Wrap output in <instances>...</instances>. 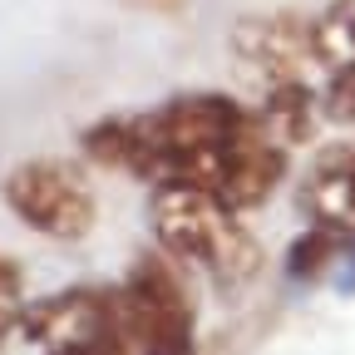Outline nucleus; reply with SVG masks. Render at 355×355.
Returning a JSON list of instances; mask_svg holds the SVG:
<instances>
[{"mask_svg": "<svg viewBox=\"0 0 355 355\" xmlns=\"http://www.w3.org/2000/svg\"><path fill=\"white\" fill-rule=\"evenodd\" d=\"M15 336L30 355H139L119 286H69L30 301Z\"/></svg>", "mask_w": 355, "mask_h": 355, "instance_id": "obj_4", "label": "nucleus"}, {"mask_svg": "<svg viewBox=\"0 0 355 355\" xmlns=\"http://www.w3.org/2000/svg\"><path fill=\"white\" fill-rule=\"evenodd\" d=\"M316 50L331 74V119L355 109V0H331L321 15H311Z\"/></svg>", "mask_w": 355, "mask_h": 355, "instance_id": "obj_8", "label": "nucleus"}, {"mask_svg": "<svg viewBox=\"0 0 355 355\" xmlns=\"http://www.w3.org/2000/svg\"><path fill=\"white\" fill-rule=\"evenodd\" d=\"M119 296H123V316H128L139 355H198L193 296L173 257H163V252L139 257L128 266V277L119 282Z\"/></svg>", "mask_w": 355, "mask_h": 355, "instance_id": "obj_5", "label": "nucleus"}, {"mask_svg": "<svg viewBox=\"0 0 355 355\" xmlns=\"http://www.w3.org/2000/svg\"><path fill=\"white\" fill-rule=\"evenodd\" d=\"M232 60L252 89V109L277 128L286 148L311 139L316 123L331 119V74L316 50L311 15H247L232 30Z\"/></svg>", "mask_w": 355, "mask_h": 355, "instance_id": "obj_2", "label": "nucleus"}, {"mask_svg": "<svg viewBox=\"0 0 355 355\" xmlns=\"http://www.w3.org/2000/svg\"><path fill=\"white\" fill-rule=\"evenodd\" d=\"M20 311H25V291H20V272L10 257H0V340H6L20 326Z\"/></svg>", "mask_w": 355, "mask_h": 355, "instance_id": "obj_9", "label": "nucleus"}, {"mask_svg": "<svg viewBox=\"0 0 355 355\" xmlns=\"http://www.w3.org/2000/svg\"><path fill=\"white\" fill-rule=\"evenodd\" d=\"M84 153L148 188H193L247 212L282 188L291 148L252 104L227 94H178L89 123Z\"/></svg>", "mask_w": 355, "mask_h": 355, "instance_id": "obj_1", "label": "nucleus"}, {"mask_svg": "<svg viewBox=\"0 0 355 355\" xmlns=\"http://www.w3.org/2000/svg\"><path fill=\"white\" fill-rule=\"evenodd\" d=\"M148 222L163 257L207 277L222 291H242L261 272V242L252 237L242 212L227 207L222 198H207L193 188H153Z\"/></svg>", "mask_w": 355, "mask_h": 355, "instance_id": "obj_3", "label": "nucleus"}, {"mask_svg": "<svg viewBox=\"0 0 355 355\" xmlns=\"http://www.w3.org/2000/svg\"><path fill=\"white\" fill-rule=\"evenodd\" d=\"M6 207L25 222V227H35L40 237H55V242L89 237L94 212H99L89 178L64 158H30L20 168H10Z\"/></svg>", "mask_w": 355, "mask_h": 355, "instance_id": "obj_6", "label": "nucleus"}, {"mask_svg": "<svg viewBox=\"0 0 355 355\" xmlns=\"http://www.w3.org/2000/svg\"><path fill=\"white\" fill-rule=\"evenodd\" d=\"M301 212L311 227L355 242V148H331L301 178Z\"/></svg>", "mask_w": 355, "mask_h": 355, "instance_id": "obj_7", "label": "nucleus"}]
</instances>
